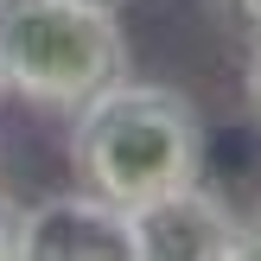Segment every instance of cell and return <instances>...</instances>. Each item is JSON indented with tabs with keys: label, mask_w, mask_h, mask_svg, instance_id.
Instances as JSON below:
<instances>
[{
	"label": "cell",
	"mask_w": 261,
	"mask_h": 261,
	"mask_svg": "<svg viewBox=\"0 0 261 261\" xmlns=\"http://www.w3.org/2000/svg\"><path fill=\"white\" fill-rule=\"evenodd\" d=\"M64 153H70V178L83 191H102V198L134 211L160 191L204 178L211 127L178 83H153V76L127 70L70 109Z\"/></svg>",
	"instance_id": "obj_1"
},
{
	"label": "cell",
	"mask_w": 261,
	"mask_h": 261,
	"mask_svg": "<svg viewBox=\"0 0 261 261\" xmlns=\"http://www.w3.org/2000/svg\"><path fill=\"white\" fill-rule=\"evenodd\" d=\"M127 76V25L102 0H0L7 102L70 115L102 83Z\"/></svg>",
	"instance_id": "obj_2"
},
{
	"label": "cell",
	"mask_w": 261,
	"mask_h": 261,
	"mask_svg": "<svg viewBox=\"0 0 261 261\" xmlns=\"http://www.w3.org/2000/svg\"><path fill=\"white\" fill-rule=\"evenodd\" d=\"M19 261H140L134 211L83 185L19 204Z\"/></svg>",
	"instance_id": "obj_3"
},
{
	"label": "cell",
	"mask_w": 261,
	"mask_h": 261,
	"mask_svg": "<svg viewBox=\"0 0 261 261\" xmlns=\"http://www.w3.org/2000/svg\"><path fill=\"white\" fill-rule=\"evenodd\" d=\"M134 249L140 261H229L236 249V204L211 185H178L134 204Z\"/></svg>",
	"instance_id": "obj_4"
},
{
	"label": "cell",
	"mask_w": 261,
	"mask_h": 261,
	"mask_svg": "<svg viewBox=\"0 0 261 261\" xmlns=\"http://www.w3.org/2000/svg\"><path fill=\"white\" fill-rule=\"evenodd\" d=\"M229 261H261V191L236 211V249H229Z\"/></svg>",
	"instance_id": "obj_5"
},
{
	"label": "cell",
	"mask_w": 261,
	"mask_h": 261,
	"mask_svg": "<svg viewBox=\"0 0 261 261\" xmlns=\"http://www.w3.org/2000/svg\"><path fill=\"white\" fill-rule=\"evenodd\" d=\"M242 109H249V121L261 127V32H255L249 58H242Z\"/></svg>",
	"instance_id": "obj_6"
},
{
	"label": "cell",
	"mask_w": 261,
	"mask_h": 261,
	"mask_svg": "<svg viewBox=\"0 0 261 261\" xmlns=\"http://www.w3.org/2000/svg\"><path fill=\"white\" fill-rule=\"evenodd\" d=\"M0 261H19V204L0 191Z\"/></svg>",
	"instance_id": "obj_7"
},
{
	"label": "cell",
	"mask_w": 261,
	"mask_h": 261,
	"mask_svg": "<svg viewBox=\"0 0 261 261\" xmlns=\"http://www.w3.org/2000/svg\"><path fill=\"white\" fill-rule=\"evenodd\" d=\"M236 13H242V19H249L255 32H261V0H236Z\"/></svg>",
	"instance_id": "obj_8"
},
{
	"label": "cell",
	"mask_w": 261,
	"mask_h": 261,
	"mask_svg": "<svg viewBox=\"0 0 261 261\" xmlns=\"http://www.w3.org/2000/svg\"><path fill=\"white\" fill-rule=\"evenodd\" d=\"M0 109H7V89H0Z\"/></svg>",
	"instance_id": "obj_9"
},
{
	"label": "cell",
	"mask_w": 261,
	"mask_h": 261,
	"mask_svg": "<svg viewBox=\"0 0 261 261\" xmlns=\"http://www.w3.org/2000/svg\"><path fill=\"white\" fill-rule=\"evenodd\" d=\"M102 7H121V0H102Z\"/></svg>",
	"instance_id": "obj_10"
}]
</instances>
